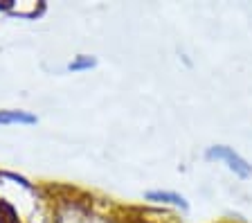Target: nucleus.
I'll return each instance as SVG.
<instances>
[{
  "label": "nucleus",
  "instance_id": "423d86ee",
  "mask_svg": "<svg viewBox=\"0 0 252 223\" xmlns=\"http://www.w3.org/2000/svg\"><path fill=\"white\" fill-rule=\"evenodd\" d=\"M0 223H18V217L9 203H0Z\"/></svg>",
  "mask_w": 252,
  "mask_h": 223
},
{
  "label": "nucleus",
  "instance_id": "f03ea898",
  "mask_svg": "<svg viewBox=\"0 0 252 223\" xmlns=\"http://www.w3.org/2000/svg\"><path fill=\"white\" fill-rule=\"evenodd\" d=\"M0 124H36V117L25 111H0Z\"/></svg>",
  "mask_w": 252,
  "mask_h": 223
},
{
  "label": "nucleus",
  "instance_id": "20e7f679",
  "mask_svg": "<svg viewBox=\"0 0 252 223\" xmlns=\"http://www.w3.org/2000/svg\"><path fill=\"white\" fill-rule=\"evenodd\" d=\"M94 64H97V59H93V57H77L72 61V64L68 65V70L70 72H79V70H90V68H94Z\"/></svg>",
  "mask_w": 252,
  "mask_h": 223
},
{
  "label": "nucleus",
  "instance_id": "f257e3e1",
  "mask_svg": "<svg viewBox=\"0 0 252 223\" xmlns=\"http://www.w3.org/2000/svg\"><path fill=\"white\" fill-rule=\"evenodd\" d=\"M207 158L210 160H223V162H225L236 176H241V178H250L252 176V165H248L246 160H243L239 154H234L230 147H223V144H219V147H210L207 149Z\"/></svg>",
  "mask_w": 252,
  "mask_h": 223
},
{
  "label": "nucleus",
  "instance_id": "7ed1b4c3",
  "mask_svg": "<svg viewBox=\"0 0 252 223\" xmlns=\"http://www.w3.org/2000/svg\"><path fill=\"white\" fill-rule=\"evenodd\" d=\"M147 201H160V203H171V205L187 207V201L180 194H176V191H147Z\"/></svg>",
  "mask_w": 252,
  "mask_h": 223
},
{
  "label": "nucleus",
  "instance_id": "39448f33",
  "mask_svg": "<svg viewBox=\"0 0 252 223\" xmlns=\"http://www.w3.org/2000/svg\"><path fill=\"white\" fill-rule=\"evenodd\" d=\"M149 212H140V210H128L122 219V223H153L151 219H147Z\"/></svg>",
  "mask_w": 252,
  "mask_h": 223
}]
</instances>
